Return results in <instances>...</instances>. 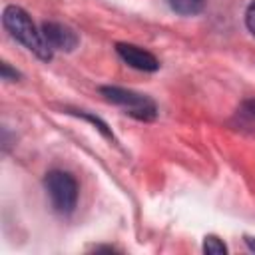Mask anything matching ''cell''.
<instances>
[{
	"label": "cell",
	"instance_id": "6da1fadb",
	"mask_svg": "<svg viewBox=\"0 0 255 255\" xmlns=\"http://www.w3.org/2000/svg\"><path fill=\"white\" fill-rule=\"evenodd\" d=\"M2 24L14 40L24 44L40 60H44V62L52 60V54H54L52 48L46 44V40L42 36V30H38L34 26V22H32V18L28 16L26 10H22L20 6H6L4 12H2Z\"/></svg>",
	"mask_w": 255,
	"mask_h": 255
},
{
	"label": "cell",
	"instance_id": "7a4b0ae2",
	"mask_svg": "<svg viewBox=\"0 0 255 255\" xmlns=\"http://www.w3.org/2000/svg\"><path fill=\"white\" fill-rule=\"evenodd\" d=\"M44 187L48 191L52 207L58 213L68 215L76 209L80 187H78V181L72 173H68L64 169H52L44 177Z\"/></svg>",
	"mask_w": 255,
	"mask_h": 255
},
{
	"label": "cell",
	"instance_id": "3957f363",
	"mask_svg": "<svg viewBox=\"0 0 255 255\" xmlns=\"http://www.w3.org/2000/svg\"><path fill=\"white\" fill-rule=\"evenodd\" d=\"M100 92L106 96V100H110V102L126 108L128 114L133 116V118H137V120L151 122L157 116L155 102L149 100L143 94H137V92H131V90H124V88H116V86L114 88H110V86L108 88H102Z\"/></svg>",
	"mask_w": 255,
	"mask_h": 255
},
{
	"label": "cell",
	"instance_id": "277c9868",
	"mask_svg": "<svg viewBox=\"0 0 255 255\" xmlns=\"http://www.w3.org/2000/svg\"><path fill=\"white\" fill-rule=\"evenodd\" d=\"M40 30H42V36H44L46 44L52 48V52L54 50L72 52L80 42L76 30H72L70 26L60 24V22H44Z\"/></svg>",
	"mask_w": 255,
	"mask_h": 255
},
{
	"label": "cell",
	"instance_id": "5b68a950",
	"mask_svg": "<svg viewBox=\"0 0 255 255\" xmlns=\"http://www.w3.org/2000/svg\"><path fill=\"white\" fill-rule=\"evenodd\" d=\"M116 52H118V56L128 64V66H131V68H135V70H141V72H155L157 68H159V62H157V58L151 54V52H147V50H143V48H139V46H133V44H116Z\"/></svg>",
	"mask_w": 255,
	"mask_h": 255
},
{
	"label": "cell",
	"instance_id": "8992f818",
	"mask_svg": "<svg viewBox=\"0 0 255 255\" xmlns=\"http://www.w3.org/2000/svg\"><path fill=\"white\" fill-rule=\"evenodd\" d=\"M237 126L243 131L255 133V100L245 102L239 110H237Z\"/></svg>",
	"mask_w": 255,
	"mask_h": 255
},
{
	"label": "cell",
	"instance_id": "52a82bcc",
	"mask_svg": "<svg viewBox=\"0 0 255 255\" xmlns=\"http://www.w3.org/2000/svg\"><path fill=\"white\" fill-rule=\"evenodd\" d=\"M169 8L181 16H193L203 10L205 0H167Z\"/></svg>",
	"mask_w": 255,
	"mask_h": 255
},
{
	"label": "cell",
	"instance_id": "ba28073f",
	"mask_svg": "<svg viewBox=\"0 0 255 255\" xmlns=\"http://www.w3.org/2000/svg\"><path fill=\"white\" fill-rule=\"evenodd\" d=\"M203 251H205V253H211V255H221V253L227 251V247H225V243H223L219 237L207 235L205 241H203Z\"/></svg>",
	"mask_w": 255,
	"mask_h": 255
},
{
	"label": "cell",
	"instance_id": "9c48e42d",
	"mask_svg": "<svg viewBox=\"0 0 255 255\" xmlns=\"http://www.w3.org/2000/svg\"><path fill=\"white\" fill-rule=\"evenodd\" d=\"M245 24H247V30L255 36V0L249 4L247 12H245Z\"/></svg>",
	"mask_w": 255,
	"mask_h": 255
},
{
	"label": "cell",
	"instance_id": "30bf717a",
	"mask_svg": "<svg viewBox=\"0 0 255 255\" xmlns=\"http://www.w3.org/2000/svg\"><path fill=\"white\" fill-rule=\"evenodd\" d=\"M2 78H4V80H10V78H14V80H16V78H18V74H16V72H12V70L8 68V64H2Z\"/></svg>",
	"mask_w": 255,
	"mask_h": 255
},
{
	"label": "cell",
	"instance_id": "8fae6325",
	"mask_svg": "<svg viewBox=\"0 0 255 255\" xmlns=\"http://www.w3.org/2000/svg\"><path fill=\"white\" fill-rule=\"evenodd\" d=\"M245 241H247V245H249V247H251V249L255 251V239H251V237H247Z\"/></svg>",
	"mask_w": 255,
	"mask_h": 255
}]
</instances>
